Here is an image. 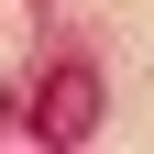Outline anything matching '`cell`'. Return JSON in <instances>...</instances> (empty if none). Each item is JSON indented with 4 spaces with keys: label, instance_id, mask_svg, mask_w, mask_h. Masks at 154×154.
I'll return each instance as SVG.
<instances>
[{
    "label": "cell",
    "instance_id": "cell-1",
    "mask_svg": "<svg viewBox=\"0 0 154 154\" xmlns=\"http://www.w3.org/2000/svg\"><path fill=\"white\" fill-rule=\"evenodd\" d=\"M33 132H44V143H88V132H99V77L88 66H55L44 88H33Z\"/></svg>",
    "mask_w": 154,
    "mask_h": 154
}]
</instances>
